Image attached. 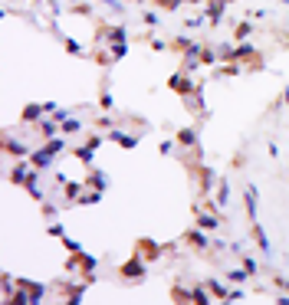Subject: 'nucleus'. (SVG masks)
I'll return each instance as SVG.
<instances>
[{
	"label": "nucleus",
	"instance_id": "20e7f679",
	"mask_svg": "<svg viewBox=\"0 0 289 305\" xmlns=\"http://www.w3.org/2000/svg\"><path fill=\"white\" fill-rule=\"evenodd\" d=\"M40 112H43L40 105H30V109L23 112V118H27V122H33V118H40Z\"/></svg>",
	"mask_w": 289,
	"mask_h": 305
},
{
	"label": "nucleus",
	"instance_id": "39448f33",
	"mask_svg": "<svg viewBox=\"0 0 289 305\" xmlns=\"http://www.w3.org/2000/svg\"><path fill=\"white\" fill-rule=\"evenodd\" d=\"M178 141H184V145H194V132H191V128H184V132L178 135Z\"/></svg>",
	"mask_w": 289,
	"mask_h": 305
},
{
	"label": "nucleus",
	"instance_id": "423d86ee",
	"mask_svg": "<svg viewBox=\"0 0 289 305\" xmlns=\"http://www.w3.org/2000/svg\"><path fill=\"white\" fill-rule=\"evenodd\" d=\"M112 40L122 43V40H125V30H122V27H115V30H112Z\"/></svg>",
	"mask_w": 289,
	"mask_h": 305
},
{
	"label": "nucleus",
	"instance_id": "f03ea898",
	"mask_svg": "<svg viewBox=\"0 0 289 305\" xmlns=\"http://www.w3.org/2000/svg\"><path fill=\"white\" fill-rule=\"evenodd\" d=\"M247 214L256 217V190L253 187H247Z\"/></svg>",
	"mask_w": 289,
	"mask_h": 305
},
{
	"label": "nucleus",
	"instance_id": "7ed1b4c3",
	"mask_svg": "<svg viewBox=\"0 0 289 305\" xmlns=\"http://www.w3.org/2000/svg\"><path fill=\"white\" fill-rule=\"evenodd\" d=\"M125 276H141V263H138V259H131V263H125Z\"/></svg>",
	"mask_w": 289,
	"mask_h": 305
},
{
	"label": "nucleus",
	"instance_id": "f257e3e1",
	"mask_svg": "<svg viewBox=\"0 0 289 305\" xmlns=\"http://www.w3.org/2000/svg\"><path fill=\"white\" fill-rule=\"evenodd\" d=\"M53 154H56L53 148H43V151L33 154V164H36V167H49V164H53Z\"/></svg>",
	"mask_w": 289,
	"mask_h": 305
}]
</instances>
